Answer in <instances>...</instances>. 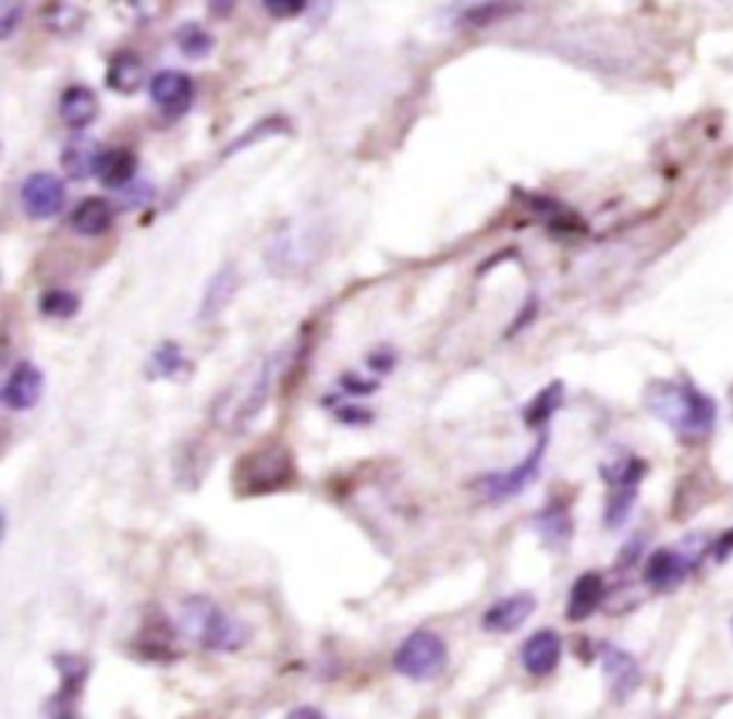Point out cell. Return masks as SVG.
Wrapping results in <instances>:
<instances>
[{
	"label": "cell",
	"instance_id": "29",
	"mask_svg": "<svg viewBox=\"0 0 733 719\" xmlns=\"http://www.w3.org/2000/svg\"><path fill=\"white\" fill-rule=\"evenodd\" d=\"M24 21V0H0V38H9Z\"/></svg>",
	"mask_w": 733,
	"mask_h": 719
},
{
	"label": "cell",
	"instance_id": "10",
	"mask_svg": "<svg viewBox=\"0 0 733 719\" xmlns=\"http://www.w3.org/2000/svg\"><path fill=\"white\" fill-rule=\"evenodd\" d=\"M44 370L38 364L32 362H17L12 370H9L7 381H3V404L9 411L26 413L32 407H38L40 395H44Z\"/></svg>",
	"mask_w": 733,
	"mask_h": 719
},
{
	"label": "cell",
	"instance_id": "22",
	"mask_svg": "<svg viewBox=\"0 0 733 719\" xmlns=\"http://www.w3.org/2000/svg\"><path fill=\"white\" fill-rule=\"evenodd\" d=\"M533 527H536V534L541 536V541H545L550 550L567 548V541L573 539L571 516H567L564 511H559V508H548V511H541L539 516L533 519Z\"/></svg>",
	"mask_w": 733,
	"mask_h": 719
},
{
	"label": "cell",
	"instance_id": "34",
	"mask_svg": "<svg viewBox=\"0 0 733 719\" xmlns=\"http://www.w3.org/2000/svg\"><path fill=\"white\" fill-rule=\"evenodd\" d=\"M367 364H370L372 370L379 373V376H384V373H390V367H393V356L390 353H372L370 358H367Z\"/></svg>",
	"mask_w": 733,
	"mask_h": 719
},
{
	"label": "cell",
	"instance_id": "7",
	"mask_svg": "<svg viewBox=\"0 0 733 719\" xmlns=\"http://www.w3.org/2000/svg\"><path fill=\"white\" fill-rule=\"evenodd\" d=\"M545 450H548V436H541V439L536 441V448H533L516 467L481 476V479L476 482V490L481 493V499L499 504L516 499L518 493H525V488H530L533 482L539 479L541 462H545Z\"/></svg>",
	"mask_w": 733,
	"mask_h": 719
},
{
	"label": "cell",
	"instance_id": "33",
	"mask_svg": "<svg viewBox=\"0 0 733 719\" xmlns=\"http://www.w3.org/2000/svg\"><path fill=\"white\" fill-rule=\"evenodd\" d=\"M731 553H733V527H731V531H728V534L719 536L717 545L710 548V557L717 559V562H725V559L731 557Z\"/></svg>",
	"mask_w": 733,
	"mask_h": 719
},
{
	"label": "cell",
	"instance_id": "1",
	"mask_svg": "<svg viewBox=\"0 0 733 719\" xmlns=\"http://www.w3.org/2000/svg\"><path fill=\"white\" fill-rule=\"evenodd\" d=\"M645 402L648 411L682 439H703L717 425V404L691 381H653Z\"/></svg>",
	"mask_w": 733,
	"mask_h": 719
},
{
	"label": "cell",
	"instance_id": "30",
	"mask_svg": "<svg viewBox=\"0 0 733 719\" xmlns=\"http://www.w3.org/2000/svg\"><path fill=\"white\" fill-rule=\"evenodd\" d=\"M264 7H267V12H270L272 17L286 21V17L302 15L304 9H307V0H264Z\"/></svg>",
	"mask_w": 733,
	"mask_h": 719
},
{
	"label": "cell",
	"instance_id": "9",
	"mask_svg": "<svg viewBox=\"0 0 733 719\" xmlns=\"http://www.w3.org/2000/svg\"><path fill=\"white\" fill-rule=\"evenodd\" d=\"M21 204H24L26 216L35 218V221L54 218L66 204L63 181L52 172H35L21 184Z\"/></svg>",
	"mask_w": 733,
	"mask_h": 719
},
{
	"label": "cell",
	"instance_id": "32",
	"mask_svg": "<svg viewBox=\"0 0 733 719\" xmlns=\"http://www.w3.org/2000/svg\"><path fill=\"white\" fill-rule=\"evenodd\" d=\"M370 418V411H362V407H353V404L339 407V422H347V425H367Z\"/></svg>",
	"mask_w": 733,
	"mask_h": 719
},
{
	"label": "cell",
	"instance_id": "28",
	"mask_svg": "<svg viewBox=\"0 0 733 719\" xmlns=\"http://www.w3.org/2000/svg\"><path fill=\"white\" fill-rule=\"evenodd\" d=\"M81 309V298L70 290H47L40 295V313L47 318H72Z\"/></svg>",
	"mask_w": 733,
	"mask_h": 719
},
{
	"label": "cell",
	"instance_id": "35",
	"mask_svg": "<svg viewBox=\"0 0 733 719\" xmlns=\"http://www.w3.org/2000/svg\"><path fill=\"white\" fill-rule=\"evenodd\" d=\"M235 3H239V0H209V7H212V15H218V17L230 15Z\"/></svg>",
	"mask_w": 733,
	"mask_h": 719
},
{
	"label": "cell",
	"instance_id": "36",
	"mask_svg": "<svg viewBox=\"0 0 733 719\" xmlns=\"http://www.w3.org/2000/svg\"><path fill=\"white\" fill-rule=\"evenodd\" d=\"M290 717H325V711H318V708H295V711H290Z\"/></svg>",
	"mask_w": 733,
	"mask_h": 719
},
{
	"label": "cell",
	"instance_id": "13",
	"mask_svg": "<svg viewBox=\"0 0 733 719\" xmlns=\"http://www.w3.org/2000/svg\"><path fill=\"white\" fill-rule=\"evenodd\" d=\"M602 668H604V680H608L610 694H613L616 703H625L627 696L639 688V682H642L639 662H636L627 650L613 648V645H604Z\"/></svg>",
	"mask_w": 733,
	"mask_h": 719
},
{
	"label": "cell",
	"instance_id": "11",
	"mask_svg": "<svg viewBox=\"0 0 733 719\" xmlns=\"http://www.w3.org/2000/svg\"><path fill=\"white\" fill-rule=\"evenodd\" d=\"M149 95H152V103L161 112H167L170 118L181 115L190 109L195 95V86L190 81V75L178 70H163L149 81Z\"/></svg>",
	"mask_w": 733,
	"mask_h": 719
},
{
	"label": "cell",
	"instance_id": "31",
	"mask_svg": "<svg viewBox=\"0 0 733 719\" xmlns=\"http://www.w3.org/2000/svg\"><path fill=\"white\" fill-rule=\"evenodd\" d=\"M341 387H344V393L347 395H367L376 390V381H364V379H355V373H347L344 379H341Z\"/></svg>",
	"mask_w": 733,
	"mask_h": 719
},
{
	"label": "cell",
	"instance_id": "6",
	"mask_svg": "<svg viewBox=\"0 0 733 719\" xmlns=\"http://www.w3.org/2000/svg\"><path fill=\"white\" fill-rule=\"evenodd\" d=\"M648 464L642 459H622V462L604 464L602 476L610 485L608 504H604V525L622 527L631 519L636 496H639V482L645 479Z\"/></svg>",
	"mask_w": 733,
	"mask_h": 719
},
{
	"label": "cell",
	"instance_id": "14",
	"mask_svg": "<svg viewBox=\"0 0 733 719\" xmlns=\"http://www.w3.org/2000/svg\"><path fill=\"white\" fill-rule=\"evenodd\" d=\"M562 659V636L557 631H536L522 645V666L533 677H548L559 668Z\"/></svg>",
	"mask_w": 733,
	"mask_h": 719
},
{
	"label": "cell",
	"instance_id": "8",
	"mask_svg": "<svg viewBox=\"0 0 733 719\" xmlns=\"http://www.w3.org/2000/svg\"><path fill=\"white\" fill-rule=\"evenodd\" d=\"M699 550L691 548H659L648 557L645 565V582L648 588L668 594V590L680 588L682 582L691 576L696 565H699Z\"/></svg>",
	"mask_w": 733,
	"mask_h": 719
},
{
	"label": "cell",
	"instance_id": "4",
	"mask_svg": "<svg viewBox=\"0 0 733 719\" xmlns=\"http://www.w3.org/2000/svg\"><path fill=\"white\" fill-rule=\"evenodd\" d=\"M295 479H298V471H295V459L290 448H284L279 441H270V444H261V448L249 450L247 456L239 459L232 485L241 496H264L286 490Z\"/></svg>",
	"mask_w": 733,
	"mask_h": 719
},
{
	"label": "cell",
	"instance_id": "2",
	"mask_svg": "<svg viewBox=\"0 0 733 719\" xmlns=\"http://www.w3.org/2000/svg\"><path fill=\"white\" fill-rule=\"evenodd\" d=\"M175 625L190 643L201 645L204 650H239L249 639L247 625L241 619L230 617L224 608L204 596H190L178 605Z\"/></svg>",
	"mask_w": 733,
	"mask_h": 719
},
{
	"label": "cell",
	"instance_id": "19",
	"mask_svg": "<svg viewBox=\"0 0 733 719\" xmlns=\"http://www.w3.org/2000/svg\"><path fill=\"white\" fill-rule=\"evenodd\" d=\"M98 109H101L98 95L86 86H70L61 95V118L70 130H86L98 118Z\"/></svg>",
	"mask_w": 733,
	"mask_h": 719
},
{
	"label": "cell",
	"instance_id": "18",
	"mask_svg": "<svg viewBox=\"0 0 733 719\" xmlns=\"http://www.w3.org/2000/svg\"><path fill=\"white\" fill-rule=\"evenodd\" d=\"M522 0H453L455 17L462 26H490L499 17L516 12Z\"/></svg>",
	"mask_w": 733,
	"mask_h": 719
},
{
	"label": "cell",
	"instance_id": "20",
	"mask_svg": "<svg viewBox=\"0 0 733 719\" xmlns=\"http://www.w3.org/2000/svg\"><path fill=\"white\" fill-rule=\"evenodd\" d=\"M135 167H138V158L130 149H109V153H101V158H98L95 179L101 181L103 186H112V190H124L135 179Z\"/></svg>",
	"mask_w": 733,
	"mask_h": 719
},
{
	"label": "cell",
	"instance_id": "24",
	"mask_svg": "<svg viewBox=\"0 0 733 719\" xmlns=\"http://www.w3.org/2000/svg\"><path fill=\"white\" fill-rule=\"evenodd\" d=\"M141 61L132 52H121L115 61L109 63L107 84L121 95H132L141 86Z\"/></svg>",
	"mask_w": 733,
	"mask_h": 719
},
{
	"label": "cell",
	"instance_id": "21",
	"mask_svg": "<svg viewBox=\"0 0 733 719\" xmlns=\"http://www.w3.org/2000/svg\"><path fill=\"white\" fill-rule=\"evenodd\" d=\"M235 290H239V272H235V267H224L221 272H216L212 281L207 284V290H204L201 318H216L232 302Z\"/></svg>",
	"mask_w": 733,
	"mask_h": 719
},
{
	"label": "cell",
	"instance_id": "26",
	"mask_svg": "<svg viewBox=\"0 0 733 719\" xmlns=\"http://www.w3.org/2000/svg\"><path fill=\"white\" fill-rule=\"evenodd\" d=\"M186 367V358L181 353L175 341H163L158 344L152 353V362H149V376H161V379H172L178 373Z\"/></svg>",
	"mask_w": 733,
	"mask_h": 719
},
{
	"label": "cell",
	"instance_id": "3",
	"mask_svg": "<svg viewBox=\"0 0 733 719\" xmlns=\"http://www.w3.org/2000/svg\"><path fill=\"white\" fill-rule=\"evenodd\" d=\"M272 373H276V362L272 358H261L258 364L247 367L216 399V404H212V422L221 430H230V434L244 430L264 411V404L270 399Z\"/></svg>",
	"mask_w": 733,
	"mask_h": 719
},
{
	"label": "cell",
	"instance_id": "12",
	"mask_svg": "<svg viewBox=\"0 0 733 719\" xmlns=\"http://www.w3.org/2000/svg\"><path fill=\"white\" fill-rule=\"evenodd\" d=\"M536 611V596L522 590V594L504 596L499 602H493L487 608V613L481 617V625L490 634H510V631H518L525 625L527 619Z\"/></svg>",
	"mask_w": 733,
	"mask_h": 719
},
{
	"label": "cell",
	"instance_id": "16",
	"mask_svg": "<svg viewBox=\"0 0 733 719\" xmlns=\"http://www.w3.org/2000/svg\"><path fill=\"white\" fill-rule=\"evenodd\" d=\"M54 666L61 673V688L54 694L49 711L66 714L72 711V699H77V694L84 691L86 680H89V662L77 654H61V657H54Z\"/></svg>",
	"mask_w": 733,
	"mask_h": 719
},
{
	"label": "cell",
	"instance_id": "17",
	"mask_svg": "<svg viewBox=\"0 0 733 719\" xmlns=\"http://www.w3.org/2000/svg\"><path fill=\"white\" fill-rule=\"evenodd\" d=\"M72 230L84 239H98L103 232H109V227L115 224V209L107 198H86L75 207L70 218Z\"/></svg>",
	"mask_w": 733,
	"mask_h": 719
},
{
	"label": "cell",
	"instance_id": "25",
	"mask_svg": "<svg viewBox=\"0 0 733 719\" xmlns=\"http://www.w3.org/2000/svg\"><path fill=\"white\" fill-rule=\"evenodd\" d=\"M98 158L101 153L93 147V141H72L66 153H63V167L70 172L72 179H86V175H93L95 167H98Z\"/></svg>",
	"mask_w": 733,
	"mask_h": 719
},
{
	"label": "cell",
	"instance_id": "5",
	"mask_svg": "<svg viewBox=\"0 0 733 719\" xmlns=\"http://www.w3.org/2000/svg\"><path fill=\"white\" fill-rule=\"evenodd\" d=\"M448 643L439 634H432V631H413L395 648L393 668L413 682H430L448 668Z\"/></svg>",
	"mask_w": 733,
	"mask_h": 719
},
{
	"label": "cell",
	"instance_id": "27",
	"mask_svg": "<svg viewBox=\"0 0 733 719\" xmlns=\"http://www.w3.org/2000/svg\"><path fill=\"white\" fill-rule=\"evenodd\" d=\"M175 44H178V49L186 54V58H204V54L212 52V47H216V38H212V35L204 29V26L184 24L181 29H178Z\"/></svg>",
	"mask_w": 733,
	"mask_h": 719
},
{
	"label": "cell",
	"instance_id": "15",
	"mask_svg": "<svg viewBox=\"0 0 733 719\" xmlns=\"http://www.w3.org/2000/svg\"><path fill=\"white\" fill-rule=\"evenodd\" d=\"M604 594H608V585H604V576L596 571L582 573L579 580L571 585V594H567V619L571 622H585V619L594 617L604 602Z\"/></svg>",
	"mask_w": 733,
	"mask_h": 719
},
{
	"label": "cell",
	"instance_id": "23",
	"mask_svg": "<svg viewBox=\"0 0 733 719\" xmlns=\"http://www.w3.org/2000/svg\"><path fill=\"white\" fill-rule=\"evenodd\" d=\"M564 402V385L562 381H553V385H548L545 390H539V393L533 395V402L525 407V425L527 427H541L548 425L550 418L557 416V411L562 407Z\"/></svg>",
	"mask_w": 733,
	"mask_h": 719
}]
</instances>
